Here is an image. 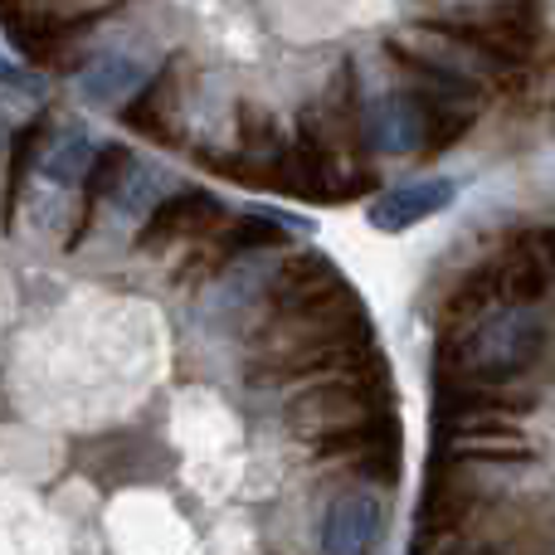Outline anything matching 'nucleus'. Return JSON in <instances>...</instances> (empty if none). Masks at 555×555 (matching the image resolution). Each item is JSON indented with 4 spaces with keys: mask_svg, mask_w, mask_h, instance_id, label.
<instances>
[{
    "mask_svg": "<svg viewBox=\"0 0 555 555\" xmlns=\"http://www.w3.org/2000/svg\"><path fill=\"white\" fill-rule=\"evenodd\" d=\"M371 346V317L351 283L317 297L283 317H263L249 332V380L287 385V380H326L361 361Z\"/></svg>",
    "mask_w": 555,
    "mask_h": 555,
    "instance_id": "nucleus-1",
    "label": "nucleus"
},
{
    "mask_svg": "<svg viewBox=\"0 0 555 555\" xmlns=\"http://www.w3.org/2000/svg\"><path fill=\"white\" fill-rule=\"evenodd\" d=\"M546 351V326L537 307H492L478 322L439 336V380L512 385Z\"/></svg>",
    "mask_w": 555,
    "mask_h": 555,
    "instance_id": "nucleus-2",
    "label": "nucleus"
},
{
    "mask_svg": "<svg viewBox=\"0 0 555 555\" xmlns=\"http://www.w3.org/2000/svg\"><path fill=\"white\" fill-rule=\"evenodd\" d=\"M390 414H395L390 371H385V361L375 351H365L361 361H351L346 371L326 375L312 390L293 395L283 424L293 439L317 449V443L346 439V434L365 429V424H380V420H390Z\"/></svg>",
    "mask_w": 555,
    "mask_h": 555,
    "instance_id": "nucleus-3",
    "label": "nucleus"
},
{
    "mask_svg": "<svg viewBox=\"0 0 555 555\" xmlns=\"http://www.w3.org/2000/svg\"><path fill=\"white\" fill-rule=\"evenodd\" d=\"M390 54L404 59L414 68H429V74H443L453 83H468V88H507L517 78V64L498 59L492 49L473 44L468 35L449 25H434V20H420V25H404L390 35Z\"/></svg>",
    "mask_w": 555,
    "mask_h": 555,
    "instance_id": "nucleus-4",
    "label": "nucleus"
},
{
    "mask_svg": "<svg viewBox=\"0 0 555 555\" xmlns=\"http://www.w3.org/2000/svg\"><path fill=\"white\" fill-rule=\"evenodd\" d=\"M283 244H287V230L273 220V215H240L234 224H220L210 240L191 244V259L176 269V283H181L185 293H195V287H205L220 269L240 263L244 254L283 249Z\"/></svg>",
    "mask_w": 555,
    "mask_h": 555,
    "instance_id": "nucleus-5",
    "label": "nucleus"
},
{
    "mask_svg": "<svg viewBox=\"0 0 555 555\" xmlns=\"http://www.w3.org/2000/svg\"><path fill=\"white\" fill-rule=\"evenodd\" d=\"M365 146L380 156H420L429 152V98H420L414 88L400 93H380L361 107Z\"/></svg>",
    "mask_w": 555,
    "mask_h": 555,
    "instance_id": "nucleus-6",
    "label": "nucleus"
},
{
    "mask_svg": "<svg viewBox=\"0 0 555 555\" xmlns=\"http://www.w3.org/2000/svg\"><path fill=\"white\" fill-rule=\"evenodd\" d=\"M220 224H224V205L215 201L210 191H181L146 215L142 234H137V249L166 254V249H181V244H201V240H210Z\"/></svg>",
    "mask_w": 555,
    "mask_h": 555,
    "instance_id": "nucleus-7",
    "label": "nucleus"
},
{
    "mask_svg": "<svg viewBox=\"0 0 555 555\" xmlns=\"http://www.w3.org/2000/svg\"><path fill=\"white\" fill-rule=\"evenodd\" d=\"M341 283H346L341 269H336L326 254H293V259L278 263L269 287H263V317H283V312H297V307H312L317 297L336 293Z\"/></svg>",
    "mask_w": 555,
    "mask_h": 555,
    "instance_id": "nucleus-8",
    "label": "nucleus"
},
{
    "mask_svg": "<svg viewBox=\"0 0 555 555\" xmlns=\"http://www.w3.org/2000/svg\"><path fill=\"white\" fill-rule=\"evenodd\" d=\"M385 531V502L365 488H351L326 507L322 517V551L326 555H371Z\"/></svg>",
    "mask_w": 555,
    "mask_h": 555,
    "instance_id": "nucleus-9",
    "label": "nucleus"
},
{
    "mask_svg": "<svg viewBox=\"0 0 555 555\" xmlns=\"http://www.w3.org/2000/svg\"><path fill=\"white\" fill-rule=\"evenodd\" d=\"M181 88H185V54H171L156 78L122 107V122L156 142H176V117H181Z\"/></svg>",
    "mask_w": 555,
    "mask_h": 555,
    "instance_id": "nucleus-10",
    "label": "nucleus"
},
{
    "mask_svg": "<svg viewBox=\"0 0 555 555\" xmlns=\"http://www.w3.org/2000/svg\"><path fill=\"white\" fill-rule=\"evenodd\" d=\"M453 195H459V191H453V181H443V176L395 185V191H385L380 201L371 205V230L400 234V230H410V224L429 220V215H443L453 205Z\"/></svg>",
    "mask_w": 555,
    "mask_h": 555,
    "instance_id": "nucleus-11",
    "label": "nucleus"
},
{
    "mask_svg": "<svg viewBox=\"0 0 555 555\" xmlns=\"http://www.w3.org/2000/svg\"><path fill=\"white\" fill-rule=\"evenodd\" d=\"M492 278H498V297L502 307H537L546 297V249L537 240H512L507 249L492 259Z\"/></svg>",
    "mask_w": 555,
    "mask_h": 555,
    "instance_id": "nucleus-12",
    "label": "nucleus"
},
{
    "mask_svg": "<svg viewBox=\"0 0 555 555\" xmlns=\"http://www.w3.org/2000/svg\"><path fill=\"white\" fill-rule=\"evenodd\" d=\"M156 78V68L142 54H98L78 68V88H83L93 103H132L146 83Z\"/></svg>",
    "mask_w": 555,
    "mask_h": 555,
    "instance_id": "nucleus-13",
    "label": "nucleus"
},
{
    "mask_svg": "<svg viewBox=\"0 0 555 555\" xmlns=\"http://www.w3.org/2000/svg\"><path fill=\"white\" fill-rule=\"evenodd\" d=\"M93 162H98L93 137H88L83 127H68V132H59L54 142L44 146V156H39V171H44L54 185H83L88 171H93Z\"/></svg>",
    "mask_w": 555,
    "mask_h": 555,
    "instance_id": "nucleus-14",
    "label": "nucleus"
},
{
    "mask_svg": "<svg viewBox=\"0 0 555 555\" xmlns=\"http://www.w3.org/2000/svg\"><path fill=\"white\" fill-rule=\"evenodd\" d=\"M132 166H137V156L127 152V146H103L98 162H93V171H88V181H83V205L88 210H93L98 201H117V191L127 185Z\"/></svg>",
    "mask_w": 555,
    "mask_h": 555,
    "instance_id": "nucleus-15",
    "label": "nucleus"
},
{
    "mask_svg": "<svg viewBox=\"0 0 555 555\" xmlns=\"http://www.w3.org/2000/svg\"><path fill=\"white\" fill-rule=\"evenodd\" d=\"M537 244L546 249V263H551V278H555V230H541V234H537Z\"/></svg>",
    "mask_w": 555,
    "mask_h": 555,
    "instance_id": "nucleus-16",
    "label": "nucleus"
}]
</instances>
